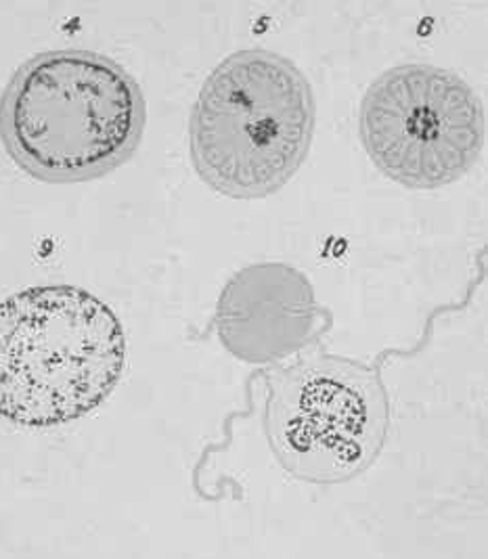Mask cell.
I'll return each instance as SVG.
<instances>
[{
  "mask_svg": "<svg viewBox=\"0 0 488 559\" xmlns=\"http://www.w3.org/2000/svg\"><path fill=\"white\" fill-rule=\"evenodd\" d=\"M145 122L136 78L88 49L32 55L0 95L4 152L45 182H84L116 170L136 152Z\"/></svg>",
  "mask_w": 488,
  "mask_h": 559,
  "instance_id": "6da1fadb",
  "label": "cell"
},
{
  "mask_svg": "<svg viewBox=\"0 0 488 559\" xmlns=\"http://www.w3.org/2000/svg\"><path fill=\"white\" fill-rule=\"evenodd\" d=\"M118 314L76 285H34L0 302V417L55 428L99 407L120 382Z\"/></svg>",
  "mask_w": 488,
  "mask_h": 559,
  "instance_id": "7a4b0ae2",
  "label": "cell"
},
{
  "mask_svg": "<svg viewBox=\"0 0 488 559\" xmlns=\"http://www.w3.org/2000/svg\"><path fill=\"white\" fill-rule=\"evenodd\" d=\"M309 78L282 52L241 49L207 74L189 120L198 175L225 195L264 198L291 178L314 130Z\"/></svg>",
  "mask_w": 488,
  "mask_h": 559,
  "instance_id": "3957f363",
  "label": "cell"
},
{
  "mask_svg": "<svg viewBox=\"0 0 488 559\" xmlns=\"http://www.w3.org/2000/svg\"><path fill=\"white\" fill-rule=\"evenodd\" d=\"M390 399L380 373L340 355H310L269 380L264 430L273 455L298 480L342 484L384 449Z\"/></svg>",
  "mask_w": 488,
  "mask_h": 559,
  "instance_id": "277c9868",
  "label": "cell"
},
{
  "mask_svg": "<svg viewBox=\"0 0 488 559\" xmlns=\"http://www.w3.org/2000/svg\"><path fill=\"white\" fill-rule=\"evenodd\" d=\"M360 141L394 180L435 189L467 173L485 141V109L455 72L432 63H398L362 95Z\"/></svg>",
  "mask_w": 488,
  "mask_h": 559,
  "instance_id": "5b68a950",
  "label": "cell"
},
{
  "mask_svg": "<svg viewBox=\"0 0 488 559\" xmlns=\"http://www.w3.org/2000/svg\"><path fill=\"white\" fill-rule=\"evenodd\" d=\"M319 306L309 277L279 260L252 262L233 273L216 305V331L233 356L273 362L310 340Z\"/></svg>",
  "mask_w": 488,
  "mask_h": 559,
  "instance_id": "8992f818",
  "label": "cell"
}]
</instances>
